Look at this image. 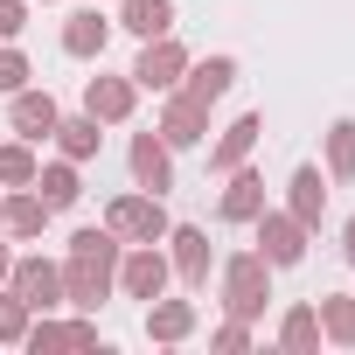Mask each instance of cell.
<instances>
[{
	"label": "cell",
	"mask_w": 355,
	"mask_h": 355,
	"mask_svg": "<svg viewBox=\"0 0 355 355\" xmlns=\"http://www.w3.org/2000/svg\"><path fill=\"white\" fill-rule=\"evenodd\" d=\"M119 251H125V244H119L105 223L70 230V251H63V306L98 313V306L112 300V286H119Z\"/></svg>",
	"instance_id": "6da1fadb"
},
{
	"label": "cell",
	"mask_w": 355,
	"mask_h": 355,
	"mask_svg": "<svg viewBox=\"0 0 355 355\" xmlns=\"http://www.w3.org/2000/svg\"><path fill=\"white\" fill-rule=\"evenodd\" d=\"M216 279H223V306H230L237 320H258V313H265V300H272V265H265V251H230Z\"/></svg>",
	"instance_id": "7a4b0ae2"
},
{
	"label": "cell",
	"mask_w": 355,
	"mask_h": 355,
	"mask_svg": "<svg viewBox=\"0 0 355 355\" xmlns=\"http://www.w3.org/2000/svg\"><path fill=\"white\" fill-rule=\"evenodd\" d=\"M167 202L160 196H146V189H132V196H112L105 202V230L119 237V244H160L167 237Z\"/></svg>",
	"instance_id": "3957f363"
},
{
	"label": "cell",
	"mask_w": 355,
	"mask_h": 355,
	"mask_svg": "<svg viewBox=\"0 0 355 355\" xmlns=\"http://www.w3.org/2000/svg\"><path fill=\"white\" fill-rule=\"evenodd\" d=\"M251 230H258V251H265V265H272V272L300 265V258H306V237H313L293 209H258V216H251Z\"/></svg>",
	"instance_id": "277c9868"
},
{
	"label": "cell",
	"mask_w": 355,
	"mask_h": 355,
	"mask_svg": "<svg viewBox=\"0 0 355 355\" xmlns=\"http://www.w3.org/2000/svg\"><path fill=\"white\" fill-rule=\"evenodd\" d=\"M8 293H21L28 313H56V306H63V265L42 258V251H28V258L8 265Z\"/></svg>",
	"instance_id": "5b68a950"
},
{
	"label": "cell",
	"mask_w": 355,
	"mask_h": 355,
	"mask_svg": "<svg viewBox=\"0 0 355 355\" xmlns=\"http://www.w3.org/2000/svg\"><path fill=\"white\" fill-rule=\"evenodd\" d=\"M167 279H174V265H167L160 244H132V251H119V293H125V300H160Z\"/></svg>",
	"instance_id": "8992f818"
},
{
	"label": "cell",
	"mask_w": 355,
	"mask_h": 355,
	"mask_svg": "<svg viewBox=\"0 0 355 355\" xmlns=\"http://www.w3.org/2000/svg\"><path fill=\"white\" fill-rule=\"evenodd\" d=\"M167 265H174V279L182 286H209V272H216V251H209V230H196V223H167Z\"/></svg>",
	"instance_id": "52a82bcc"
},
{
	"label": "cell",
	"mask_w": 355,
	"mask_h": 355,
	"mask_svg": "<svg viewBox=\"0 0 355 355\" xmlns=\"http://www.w3.org/2000/svg\"><path fill=\"white\" fill-rule=\"evenodd\" d=\"M182 70H189V49L174 42V35H153V42L139 49V63H132L125 77H132L139 91H160V98H167L174 84H182Z\"/></svg>",
	"instance_id": "ba28073f"
},
{
	"label": "cell",
	"mask_w": 355,
	"mask_h": 355,
	"mask_svg": "<svg viewBox=\"0 0 355 355\" xmlns=\"http://www.w3.org/2000/svg\"><path fill=\"white\" fill-rule=\"evenodd\" d=\"M125 167H132V189H146V196H167L174 189V146L160 132H132Z\"/></svg>",
	"instance_id": "9c48e42d"
},
{
	"label": "cell",
	"mask_w": 355,
	"mask_h": 355,
	"mask_svg": "<svg viewBox=\"0 0 355 355\" xmlns=\"http://www.w3.org/2000/svg\"><path fill=\"white\" fill-rule=\"evenodd\" d=\"M174 153L182 146H209V105H196L189 91H167V105H160V125H153Z\"/></svg>",
	"instance_id": "30bf717a"
},
{
	"label": "cell",
	"mask_w": 355,
	"mask_h": 355,
	"mask_svg": "<svg viewBox=\"0 0 355 355\" xmlns=\"http://www.w3.org/2000/svg\"><path fill=\"white\" fill-rule=\"evenodd\" d=\"M21 348L42 355V348H105V341H98V320H91V313H77V320H49V313H35L28 334H21Z\"/></svg>",
	"instance_id": "8fae6325"
},
{
	"label": "cell",
	"mask_w": 355,
	"mask_h": 355,
	"mask_svg": "<svg viewBox=\"0 0 355 355\" xmlns=\"http://www.w3.org/2000/svg\"><path fill=\"white\" fill-rule=\"evenodd\" d=\"M132 105H139V84H132V77H91V84H84V112H91L98 125H125Z\"/></svg>",
	"instance_id": "7c38bea8"
},
{
	"label": "cell",
	"mask_w": 355,
	"mask_h": 355,
	"mask_svg": "<svg viewBox=\"0 0 355 355\" xmlns=\"http://www.w3.org/2000/svg\"><path fill=\"white\" fill-rule=\"evenodd\" d=\"M8 119H15V132L35 146V139H49L56 132V119H63V105L49 98V91H35V84H21L15 98H8Z\"/></svg>",
	"instance_id": "4fadbf2b"
},
{
	"label": "cell",
	"mask_w": 355,
	"mask_h": 355,
	"mask_svg": "<svg viewBox=\"0 0 355 355\" xmlns=\"http://www.w3.org/2000/svg\"><path fill=\"white\" fill-rule=\"evenodd\" d=\"M258 139H265V119H258V112H244V119H230V125L216 132V146H209V174H230V167H244Z\"/></svg>",
	"instance_id": "5bb4252c"
},
{
	"label": "cell",
	"mask_w": 355,
	"mask_h": 355,
	"mask_svg": "<svg viewBox=\"0 0 355 355\" xmlns=\"http://www.w3.org/2000/svg\"><path fill=\"white\" fill-rule=\"evenodd\" d=\"M49 216H56V209H49L35 189H8V196H0V237H42Z\"/></svg>",
	"instance_id": "9a60e30c"
},
{
	"label": "cell",
	"mask_w": 355,
	"mask_h": 355,
	"mask_svg": "<svg viewBox=\"0 0 355 355\" xmlns=\"http://www.w3.org/2000/svg\"><path fill=\"white\" fill-rule=\"evenodd\" d=\"M258 209H265V182L251 174V160H244V167L223 174V202H216V216H223V223H251Z\"/></svg>",
	"instance_id": "2e32d148"
},
{
	"label": "cell",
	"mask_w": 355,
	"mask_h": 355,
	"mask_svg": "<svg viewBox=\"0 0 355 355\" xmlns=\"http://www.w3.org/2000/svg\"><path fill=\"white\" fill-rule=\"evenodd\" d=\"M286 209H293L306 230H320V216H327V182H320V167H313V160L293 167V182H286Z\"/></svg>",
	"instance_id": "e0dca14e"
},
{
	"label": "cell",
	"mask_w": 355,
	"mask_h": 355,
	"mask_svg": "<svg viewBox=\"0 0 355 355\" xmlns=\"http://www.w3.org/2000/svg\"><path fill=\"white\" fill-rule=\"evenodd\" d=\"M230 84H237V56H202V63L182 70V84H174V91H189L196 105H216Z\"/></svg>",
	"instance_id": "ac0fdd59"
},
{
	"label": "cell",
	"mask_w": 355,
	"mask_h": 355,
	"mask_svg": "<svg viewBox=\"0 0 355 355\" xmlns=\"http://www.w3.org/2000/svg\"><path fill=\"white\" fill-rule=\"evenodd\" d=\"M196 334V306L189 300H146V341H160V348H174V341H189Z\"/></svg>",
	"instance_id": "d6986e66"
},
{
	"label": "cell",
	"mask_w": 355,
	"mask_h": 355,
	"mask_svg": "<svg viewBox=\"0 0 355 355\" xmlns=\"http://www.w3.org/2000/svg\"><path fill=\"white\" fill-rule=\"evenodd\" d=\"M105 42H112V21H105L98 8H77V15L63 21V56L91 63V56H105Z\"/></svg>",
	"instance_id": "ffe728a7"
},
{
	"label": "cell",
	"mask_w": 355,
	"mask_h": 355,
	"mask_svg": "<svg viewBox=\"0 0 355 355\" xmlns=\"http://www.w3.org/2000/svg\"><path fill=\"white\" fill-rule=\"evenodd\" d=\"M49 209H77L84 202V174H77V160H49V167H35V182H28Z\"/></svg>",
	"instance_id": "44dd1931"
},
{
	"label": "cell",
	"mask_w": 355,
	"mask_h": 355,
	"mask_svg": "<svg viewBox=\"0 0 355 355\" xmlns=\"http://www.w3.org/2000/svg\"><path fill=\"white\" fill-rule=\"evenodd\" d=\"M119 28H132L139 42L174 35V0H125V8H119Z\"/></svg>",
	"instance_id": "7402d4cb"
},
{
	"label": "cell",
	"mask_w": 355,
	"mask_h": 355,
	"mask_svg": "<svg viewBox=\"0 0 355 355\" xmlns=\"http://www.w3.org/2000/svg\"><path fill=\"white\" fill-rule=\"evenodd\" d=\"M56 146H63V160H91L98 146H105V132H98V119L91 112H77V119H56V132H49Z\"/></svg>",
	"instance_id": "603a6c76"
},
{
	"label": "cell",
	"mask_w": 355,
	"mask_h": 355,
	"mask_svg": "<svg viewBox=\"0 0 355 355\" xmlns=\"http://www.w3.org/2000/svg\"><path fill=\"white\" fill-rule=\"evenodd\" d=\"M313 313H320V341H334V348H355V293H327Z\"/></svg>",
	"instance_id": "cb8c5ba5"
},
{
	"label": "cell",
	"mask_w": 355,
	"mask_h": 355,
	"mask_svg": "<svg viewBox=\"0 0 355 355\" xmlns=\"http://www.w3.org/2000/svg\"><path fill=\"white\" fill-rule=\"evenodd\" d=\"M327 182H355V119L327 125Z\"/></svg>",
	"instance_id": "d4e9b609"
},
{
	"label": "cell",
	"mask_w": 355,
	"mask_h": 355,
	"mask_svg": "<svg viewBox=\"0 0 355 355\" xmlns=\"http://www.w3.org/2000/svg\"><path fill=\"white\" fill-rule=\"evenodd\" d=\"M35 167H42V160H35L28 139H0V189H28Z\"/></svg>",
	"instance_id": "484cf974"
},
{
	"label": "cell",
	"mask_w": 355,
	"mask_h": 355,
	"mask_svg": "<svg viewBox=\"0 0 355 355\" xmlns=\"http://www.w3.org/2000/svg\"><path fill=\"white\" fill-rule=\"evenodd\" d=\"M279 341H286V348H320V313H313V306H286Z\"/></svg>",
	"instance_id": "4316f807"
},
{
	"label": "cell",
	"mask_w": 355,
	"mask_h": 355,
	"mask_svg": "<svg viewBox=\"0 0 355 355\" xmlns=\"http://www.w3.org/2000/svg\"><path fill=\"white\" fill-rule=\"evenodd\" d=\"M28 300L21 293H8V286H0V348H21V334H28Z\"/></svg>",
	"instance_id": "83f0119b"
},
{
	"label": "cell",
	"mask_w": 355,
	"mask_h": 355,
	"mask_svg": "<svg viewBox=\"0 0 355 355\" xmlns=\"http://www.w3.org/2000/svg\"><path fill=\"white\" fill-rule=\"evenodd\" d=\"M28 77H35V70H28V56H21L15 42H0V91H8V98H15V91L28 84Z\"/></svg>",
	"instance_id": "f1b7e54d"
},
{
	"label": "cell",
	"mask_w": 355,
	"mask_h": 355,
	"mask_svg": "<svg viewBox=\"0 0 355 355\" xmlns=\"http://www.w3.org/2000/svg\"><path fill=\"white\" fill-rule=\"evenodd\" d=\"M28 28V0H0V42H21Z\"/></svg>",
	"instance_id": "f546056e"
},
{
	"label": "cell",
	"mask_w": 355,
	"mask_h": 355,
	"mask_svg": "<svg viewBox=\"0 0 355 355\" xmlns=\"http://www.w3.org/2000/svg\"><path fill=\"white\" fill-rule=\"evenodd\" d=\"M209 341H216V348H230V355H237V348H251V320H237V313H230V320H223V327H216V334H209Z\"/></svg>",
	"instance_id": "4dcf8cb0"
},
{
	"label": "cell",
	"mask_w": 355,
	"mask_h": 355,
	"mask_svg": "<svg viewBox=\"0 0 355 355\" xmlns=\"http://www.w3.org/2000/svg\"><path fill=\"white\" fill-rule=\"evenodd\" d=\"M341 258H348V265H355V216H348V223H341Z\"/></svg>",
	"instance_id": "1f68e13d"
},
{
	"label": "cell",
	"mask_w": 355,
	"mask_h": 355,
	"mask_svg": "<svg viewBox=\"0 0 355 355\" xmlns=\"http://www.w3.org/2000/svg\"><path fill=\"white\" fill-rule=\"evenodd\" d=\"M8 265H15V251H8V237H0V286H8Z\"/></svg>",
	"instance_id": "d6a6232c"
},
{
	"label": "cell",
	"mask_w": 355,
	"mask_h": 355,
	"mask_svg": "<svg viewBox=\"0 0 355 355\" xmlns=\"http://www.w3.org/2000/svg\"><path fill=\"white\" fill-rule=\"evenodd\" d=\"M28 8H42V0H28Z\"/></svg>",
	"instance_id": "836d02e7"
}]
</instances>
